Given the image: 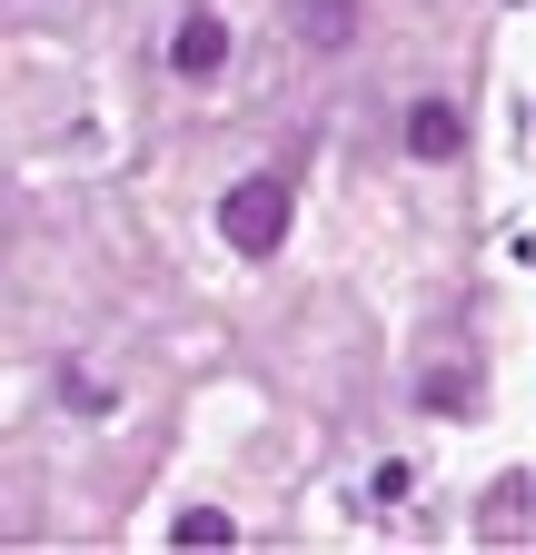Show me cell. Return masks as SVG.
Wrapping results in <instances>:
<instances>
[{"mask_svg":"<svg viewBox=\"0 0 536 555\" xmlns=\"http://www.w3.org/2000/svg\"><path fill=\"white\" fill-rule=\"evenodd\" d=\"M298 40L308 50H348L358 40V0H298Z\"/></svg>","mask_w":536,"mask_h":555,"instance_id":"cell-4","label":"cell"},{"mask_svg":"<svg viewBox=\"0 0 536 555\" xmlns=\"http://www.w3.org/2000/svg\"><path fill=\"white\" fill-rule=\"evenodd\" d=\"M487 526H497L507 545H526V476H507V486H497V506H487Z\"/></svg>","mask_w":536,"mask_h":555,"instance_id":"cell-7","label":"cell"},{"mask_svg":"<svg viewBox=\"0 0 536 555\" xmlns=\"http://www.w3.org/2000/svg\"><path fill=\"white\" fill-rule=\"evenodd\" d=\"M427 416H457V406H477V377H467V367H427Z\"/></svg>","mask_w":536,"mask_h":555,"instance_id":"cell-5","label":"cell"},{"mask_svg":"<svg viewBox=\"0 0 536 555\" xmlns=\"http://www.w3.org/2000/svg\"><path fill=\"white\" fill-rule=\"evenodd\" d=\"M169 535H179V545H229L239 526H229L219 506H179V526H169Z\"/></svg>","mask_w":536,"mask_h":555,"instance_id":"cell-6","label":"cell"},{"mask_svg":"<svg viewBox=\"0 0 536 555\" xmlns=\"http://www.w3.org/2000/svg\"><path fill=\"white\" fill-rule=\"evenodd\" d=\"M408 150H418V159H457V150H467L457 100H418V109H408Z\"/></svg>","mask_w":536,"mask_h":555,"instance_id":"cell-3","label":"cell"},{"mask_svg":"<svg viewBox=\"0 0 536 555\" xmlns=\"http://www.w3.org/2000/svg\"><path fill=\"white\" fill-rule=\"evenodd\" d=\"M289 179L279 169H258V179H239L229 198H219V238H229V258H279V238H289Z\"/></svg>","mask_w":536,"mask_h":555,"instance_id":"cell-1","label":"cell"},{"mask_svg":"<svg viewBox=\"0 0 536 555\" xmlns=\"http://www.w3.org/2000/svg\"><path fill=\"white\" fill-rule=\"evenodd\" d=\"M169 69H179V80H219V69H229V21L219 11H189L179 40H169Z\"/></svg>","mask_w":536,"mask_h":555,"instance_id":"cell-2","label":"cell"}]
</instances>
